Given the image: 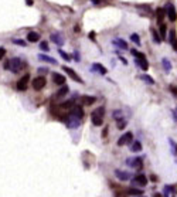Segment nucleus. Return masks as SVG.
<instances>
[{"label":"nucleus","mask_w":177,"mask_h":197,"mask_svg":"<svg viewBox=\"0 0 177 197\" xmlns=\"http://www.w3.org/2000/svg\"><path fill=\"white\" fill-rule=\"evenodd\" d=\"M26 64L23 60H20V58H11V60H9L7 63L4 64V68L6 70H10L11 73H20L21 70H24L26 68Z\"/></svg>","instance_id":"1"},{"label":"nucleus","mask_w":177,"mask_h":197,"mask_svg":"<svg viewBox=\"0 0 177 197\" xmlns=\"http://www.w3.org/2000/svg\"><path fill=\"white\" fill-rule=\"evenodd\" d=\"M104 114H105L104 107L98 108V109H95V111L91 114V121H92V123H94L95 126H101V125H102V122H104Z\"/></svg>","instance_id":"2"},{"label":"nucleus","mask_w":177,"mask_h":197,"mask_svg":"<svg viewBox=\"0 0 177 197\" xmlns=\"http://www.w3.org/2000/svg\"><path fill=\"white\" fill-rule=\"evenodd\" d=\"M81 122H82V118L77 116L75 114H73V112H70V115L65 118V125H67L70 129H77L81 125Z\"/></svg>","instance_id":"3"},{"label":"nucleus","mask_w":177,"mask_h":197,"mask_svg":"<svg viewBox=\"0 0 177 197\" xmlns=\"http://www.w3.org/2000/svg\"><path fill=\"white\" fill-rule=\"evenodd\" d=\"M146 183H147V177L143 173H139L132 179V187H140L142 189L146 186Z\"/></svg>","instance_id":"4"},{"label":"nucleus","mask_w":177,"mask_h":197,"mask_svg":"<svg viewBox=\"0 0 177 197\" xmlns=\"http://www.w3.org/2000/svg\"><path fill=\"white\" fill-rule=\"evenodd\" d=\"M164 11H166V16L169 17L170 21H176L177 20V11L171 3H167V4H166V10H164Z\"/></svg>","instance_id":"5"},{"label":"nucleus","mask_w":177,"mask_h":197,"mask_svg":"<svg viewBox=\"0 0 177 197\" xmlns=\"http://www.w3.org/2000/svg\"><path fill=\"white\" fill-rule=\"evenodd\" d=\"M128 164L132 167V169H136V170H140L143 167V159L142 157H135V159H128L126 160Z\"/></svg>","instance_id":"6"},{"label":"nucleus","mask_w":177,"mask_h":197,"mask_svg":"<svg viewBox=\"0 0 177 197\" xmlns=\"http://www.w3.org/2000/svg\"><path fill=\"white\" fill-rule=\"evenodd\" d=\"M31 85L36 91H41L44 87H45V78H44V77H37V78L33 80Z\"/></svg>","instance_id":"7"},{"label":"nucleus","mask_w":177,"mask_h":197,"mask_svg":"<svg viewBox=\"0 0 177 197\" xmlns=\"http://www.w3.org/2000/svg\"><path fill=\"white\" fill-rule=\"evenodd\" d=\"M133 140V135H132V132H126V133H123L121 138L118 139V146H123V145H128Z\"/></svg>","instance_id":"8"},{"label":"nucleus","mask_w":177,"mask_h":197,"mask_svg":"<svg viewBox=\"0 0 177 197\" xmlns=\"http://www.w3.org/2000/svg\"><path fill=\"white\" fill-rule=\"evenodd\" d=\"M28 80H30V75H28V74L23 75V77L18 80V82H17V90H18V91H26V90H27Z\"/></svg>","instance_id":"9"},{"label":"nucleus","mask_w":177,"mask_h":197,"mask_svg":"<svg viewBox=\"0 0 177 197\" xmlns=\"http://www.w3.org/2000/svg\"><path fill=\"white\" fill-rule=\"evenodd\" d=\"M63 70H64L65 73H67V74H68L70 77H71V78H73L74 81L80 82V84H82V82H84V81H82V80L80 78V75L77 74V73H75V71L73 70V68H70V67H65V65H64V67H63Z\"/></svg>","instance_id":"10"},{"label":"nucleus","mask_w":177,"mask_h":197,"mask_svg":"<svg viewBox=\"0 0 177 197\" xmlns=\"http://www.w3.org/2000/svg\"><path fill=\"white\" fill-rule=\"evenodd\" d=\"M50 38H51V41H53L54 44H57L58 47H61V46L64 44V38H63V34L61 33H53L50 36Z\"/></svg>","instance_id":"11"},{"label":"nucleus","mask_w":177,"mask_h":197,"mask_svg":"<svg viewBox=\"0 0 177 197\" xmlns=\"http://www.w3.org/2000/svg\"><path fill=\"white\" fill-rule=\"evenodd\" d=\"M115 174H116V177L122 181H126L130 179V173L129 172H125V170H119V169H116L115 170Z\"/></svg>","instance_id":"12"},{"label":"nucleus","mask_w":177,"mask_h":197,"mask_svg":"<svg viewBox=\"0 0 177 197\" xmlns=\"http://www.w3.org/2000/svg\"><path fill=\"white\" fill-rule=\"evenodd\" d=\"M53 82L57 84V85H64L65 84V77L63 74L54 73V74H53Z\"/></svg>","instance_id":"13"},{"label":"nucleus","mask_w":177,"mask_h":197,"mask_svg":"<svg viewBox=\"0 0 177 197\" xmlns=\"http://www.w3.org/2000/svg\"><path fill=\"white\" fill-rule=\"evenodd\" d=\"M169 43L171 44L173 50L177 51V37H176V31H174V30H171L169 33Z\"/></svg>","instance_id":"14"},{"label":"nucleus","mask_w":177,"mask_h":197,"mask_svg":"<svg viewBox=\"0 0 177 197\" xmlns=\"http://www.w3.org/2000/svg\"><path fill=\"white\" fill-rule=\"evenodd\" d=\"M130 152H135V153L142 152V143L139 140H132L130 142Z\"/></svg>","instance_id":"15"},{"label":"nucleus","mask_w":177,"mask_h":197,"mask_svg":"<svg viewBox=\"0 0 177 197\" xmlns=\"http://www.w3.org/2000/svg\"><path fill=\"white\" fill-rule=\"evenodd\" d=\"M27 40L30 41V43H37V41L40 40V34L36 33V31H30V33L27 34Z\"/></svg>","instance_id":"16"},{"label":"nucleus","mask_w":177,"mask_h":197,"mask_svg":"<svg viewBox=\"0 0 177 197\" xmlns=\"http://www.w3.org/2000/svg\"><path fill=\"white\" fill-rule=\"evenodd\" d=\"M135 63H136V65L140 67V70H143V71H147V70H149V63H147V60H135Z\"/></svg>","instance_id":"17"},{"label":"nucleus","mask_w":177,"mask_h":197,"mask_svg":"<svg viewBox=\"0 0 177 197\" xmlns=\"http://www.w3.org/2000/svg\"><path fill=\"white\" fill-rule=\"evenodd\" d=\"M38 60H41V61H45V63H48V64H54V65L57 64L55 58L48 57V55H44V54H38Z\"/></svg>","instance_id":"18"},{"label":"nucleus","mask_w":177,"mask_h":197,"mask_svg":"<svg viewBox=\"0 0 177 197\" xmlns=\"http://www.w3.org/2000/svg\"><path fill=\"white\" fill-rule=\"evenodd\" d=\"M161 65H163V70H164L166 73H170V71H171V63H170L169 58H163V60H161Z\"/></svg>","instance_id":"19"},{"label":"nucleus","mask_w":177,"mask_h":197,"mask_svg":"<svg viewBox=\"0 0 177 197\" xmlns=\"http://www.w3.org/2000/svg\"><path fill=\"white\" fill-rule=\"evenodd\" d=\"M113 44H115V46H118L119 48L128 50V43H126V41H123L122 38H115V40H113Z\"/></svg>","instance_id":"20"},{"label":"nucleus","mask_w":177,"mask_h":197,"mask_svg":"<svg viewBox=\"0 0 177 197\" xmlns=\"http://www.w3.org/2000/svg\"><path fill=\"white\" fill-rule=\"evenodd\" d=\"M71 112L75 114L77 116H80V118L84 116V109H82V107H80V105H74L73 109H71Z\"/></svg>","instance_id":"21"},{"label":"nucleus","mask_w":177,"mask_h":197,"mask_svg":"<svg viewBox=\"0 0 177 197\" xmlns=\"http://www.w3.org/2000/svg\"><path fill=\"white\" fill-rule=\"evenodd\" d=\"M92 70L98 71V73H99L101 75H105L106 73H108V70H106L104 65H101V64H94V65H92Z\"/></svg>","instance_id":"22"},{"label":"nucleus","mask_w":177,"mask_h":197,"mask_svg":"<svg viewBox=\"0 0 177 197\" xmlns=\"http://www.w3.org/2000/svg\"><path fill=\"white\" fill-rule=\"evenodd\" d=\"M130 54L133 55V57L136 58V60H146V55L143 53H140V51H137V50H130Z\"/></svg>","instance_id":"23"},{"label":"nucleus","mask_w":177,"mask_h":197,"mask_svg":"<svg viewBox=\"0 0 177 197\" xmlns=\"http://www.w3.org/2000/svg\"><path fill=\"white\" fill-rule=\"evenodd\" d=\"M140 80H142V81H145L147 85H153V84H154V80H153L152 77H149L147 74H142V75H140Z\"/></svg>","instance_id":"24"},{"label":"nucleus","mask_w":177,"mask_h":197,"mask_svg":"<svg viewBox=\"0 0 177 197\" xmlns=\"http://www.w3.org/2000/svg\"><path fill=\"white\" fill-rule=\"evenodd\" d=\"M150 31H152V36H153V41H154L156 44H160V43H161V37L159 36V33H157L154 28H152Z\"/></svg>","instance_id":"25"},{"label":"nucleus","mask_w":177,"mask_h":197,"mask_svg":"<svg viewBox=\"0 0 177 197\" xmlns=\"http://www.w3.org/2000/svg\"><path fill=\"white\" fill-rule=\"evenodd\" d=\"M113 119H115L116 122L123 119V112H122L121 109H118V111H113Z\"/></svg>","instance_id":"26"},{"label":"nucleus","mask_w":177,"mask_h":197,"mask_svg":"<svg viewBox=\"0 0 177 197\" xmlns=\"http://www.w3.org/2000/svg\"><path fill=\"white\" fill-rule=\"evenodd\" d=\"M128 194H135V196H142V190L140 189H135V187H130L126 190Z\"/></svg>","instance_id":"27"},{"label":"nucleus","mask_w":177,"mask_h":197,"mask_svg":"<svg viewBox=\"0 0 177 197\" xmlns=\"http://www.w3.org/2000/svg\"><path fill=\"white\" fill-rule=\"evenodd\" d=\"M173 193H174V189L171 186H166L164 187V197H173Z\"/></svg>","instance_id":"28"},{"label":"nucleus","mask_w":177,"mask_h":197,"mask_svg":"<svg viewBox=\"0 0 177 197\" xmlns=\"http://www.w3.org/2000/svg\"><path fill=\"white\" fill-rule=\"evenodd\" d=\"M156 14H157V21H159V23L161 24V20H163V17L166 16V11H164L163 9H157Z\"/></svg>","instance_id":"29"},{"label":"nucleus","mask_w":177,"mask_h":197,"mask_svg":"<svg viewBox=\"0 0 177 197\" xmlns=\"http://www.w3.org/2000/svg\"><path fill=\"white\" fill-rule=\"evenodd\" d=\"M67 92H68V87L65 85V87H63V88H61V90H60V91H58V92L55 94V98H61V97H64Z\"/></svg>","instance_id":"30"},{"label":"nucleus","mask_w":177,"mask_h":197,"mask_svg":"<svg viewBox=\"0 0 177 197\" xmlns=\"http://www.w3.org/2000/svg\"><path fill=\"white\" fill-rule=\"evenodd\" d=\"M60 107L63 108V109H73L74 101H73V99H71V101H67V102H64V104H61Z\"/></svg>","instance_id":"31"},{"label":"nucleus","mask_w":177,"mask_h":197,"mask_svg":"<svg viewBox=\"0 0 177 197\" xmlns=\"http://www.w3.org/2000/svg\"><path fill=\"white\" fill-rule=\"evenodd\" d=\"M97 99L94 98V97H82V102L84 104H88V105H91V104H94Z\"/></svg>","instance_id":"32"},{"label":"nucleus","mask_w":177,"mask_h":197,"mask_svg":"<svg viewBox=\"0 0 177 197\" xmlns=\"http://www.w3.org/2000/svg\"><path fill=\"white\" fill-rule=\"evenodd\" d=\"M130 40L133 41L136 46H140V40H139V36H137V34H135V33L132 34V36H130Z\"/></svg>","instance_id":"33"},{"label":"nucleus","mask_w":177,"mask_h":197,"mask_svg":"<svg viewBox=\"0 0 177 197\" xmlns=\"http://www.w3.org/2000/svg\"><path fill=\"white\" fill-rule=\"evenodd\" d=\"M58 53H60V55H61V57L64 58L65 61H71V57H70V55H68L67 53H64L63 50H58Z\"/></svg>","instance_id":"34"},{"label":"nucleus","mask_w":177,"mask_h":197,"mask_svg":"<svg viewBox=\"0 0 177 197\" xmlns=\"http://www.w3.org/2000/svg\"><path fill=\"white\" fill-rule=\"evenodd\" d=\"M160 33H161V40H163L166 37V24H163V23L160 24Z\"/></svg>","instance_id":"35"},{"label":"nucleus","mask_w":177,"mask_h":197,"mask_svg":"<svg viewBox=\"0 0 177 197\" xmlns=\"http://www.w3.org/2000/svg\"><path fill=\"white\" fill-rule=\"evenodd\" d=\"M125 126H126V121H125V119H122V121H118V129H121V131H122Z\"/></svg>","instance_id":"36"},{"label":"nucleus","mask_w":177,"mask_h":197,"mask_svg":"<svg viewBox=\"0 0 177 197\" xmlns=\"http://www.w3.org/2000/svg\"><path fill=\"white\" fill-rule=\"evenodd\" d=\"M40 48L43 50V51H50V50H48V44H47L45 41H43V43L40 44Z\"/></svg>","instance_id":"37"},{"label":"nucleus","mask_w":177,"mask_h":197,"mask_svg":"<svg viewBox=\"0 0 177 197\" xmlns=\"http://www.w3.org/2000/svg\"><path fill=\"white\" fill-rule=\"evenodd\" d=\"M4 55H6V50L3 48V47H0V60L4 57Z\"/></svg>","instance_id":"38"},{"label":"nucleus","mask_w":177,"mask_h":197,"mask_svg":"<svg viewBox=\"0 0 177 197\" xmlns=\"http://www.w3.org/2000/svg\"><path fill=\"white\" fill-rule=\"evenodd\" d=\"M13 43H14V44H20V46H24L26 44L24 41H21V40H13Z\"/></svg>","instance_id":"39"},{"label":"nucleus","mask_w":177,"mask_h":197,"mask_svg":"<svg viewBox=\"0 0 177 197\" xmlns=\"http://www.w3.org/2000/svg\"><path fill=\"white\" fill-rule=\"evenodd\" d=\"M38 73H41V74H45V73H48V70H47V68H38Z\"/></svg>","instance_id":"40"},{"label":"nucleus","mask_w":177,"mask_h":197,"mask_svg":"<svg viewBox=\"0 0 177 197\" xmlns=\"http://www.w3.org/2000/svg\"><path fill=\"white\" fill-rule=\"evenodd\" d=\"M121 60H122V63H123V64H125V65H128V61H126V58L121 57Z\"/></svg>","instance_id":"41"},{"label":"nucleus","mask_w":177,"mask_h":197,"mask_svg":"<svg viewBox=\"0 0 177 197\" xmlns=\"http://www.w3.org/2000/svg\"><path fill=\"white\" fill-rule=\"evenodd\" d=\"M26 3H27V6H33V0H26Z\"/></svg>","instance_id":"42"},{"label":"nucleus","mask_w":177,"mask_h":197,"mask_svg":"<svg viewBox=\"0 0 177 197\" xmlns=\"http://www.w3.org/2000/svg\"><path fill=\"white\" fill-rule=\"evenodd\" d=\"M91 1H94V4H99L102 0H91Z\"/></svg>","instance_id":"43"},{"label":"nucleus","mask_w":177,"mask_h":197,"mask_svg":"<svg viewBox=\"0 0 177 197\" xmlns=\"http://www.w3.org/2000/svg\"><path fill=\"white\" fill-rule=\"evenodd\" d=\"M75 60H77V61H80V55H78V53H77V51H75Z\"/></svg>","instance_id":"44"},{"label":"nucleus","mask_w":177,"mask_h":197,"mask_svg":"<svg viewBox=\"0 0 177 197\" xmlns=\"http://www.w3.org/2000/svg\"><path fill=\"white\" fill-rule=\"evenodd\" d=\"M153 197H161V196H160V194H159V193H156V194H154V196H153Z\"/></svg>","instance_id":"45"},{"label":"nucleus","mask_w":177,"mask_h":197,"mask_svg":"<svg viewBox=\"0 0 177 197\" xmlns=\"http://www.w3.org/2000/svg\"><path fill=\"white\" fill-rule=\"evenodd\" d=\"M137 197H145V196H137Z\"/></svg>","instance_id":"46"},{"label":"nucleus","mask_w":177,"mask_h":197,"mask_svg":"<svg viewBox=\"0 0 177 197\" xmlns=\"http://www.w3.org/2000/svg\"><path fill=\"white\" fill-rule=\"evenodd\" d=\"M176 156H177V153H176Z\"/></svg>","instance_id":"47"}]
</instances>
